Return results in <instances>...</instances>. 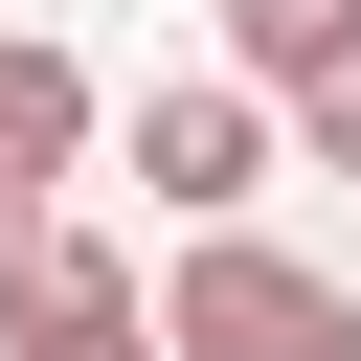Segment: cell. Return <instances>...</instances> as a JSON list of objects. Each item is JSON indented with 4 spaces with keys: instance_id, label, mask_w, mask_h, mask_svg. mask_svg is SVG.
Here are the masks:
<instances>
[{
    "instance_id": "obj_4",
    "label": "cell",
    "mask_w": 361,
    "mask_h": 361,
    "mask_svg": "<svg viewBox=\"0 0 361 361\" xmlns=\"http://www.w3.org/2000/svg\"><path fill=\"white\" fill-rule=\"evenodd\" d=\"M68 316H135V248L45 203V226H0V338H68Z\"/></svg>"
},
{
    "instance_id": "obj_7",
    "label": "cell",
    "mask_w": 361,
    "mask_h": 361,
    "mask_svg": "<svg viewBox=\"0 0 361 361\" xmlns=\"http://www.w3.org/2000/svg\"><path fill=\"white\" fill-rule=\"evenodd\" d=\"M23 361H180L158 316H68V338H23Z\"/></svg>"
},
{
    "instance_id": "obj_2",
    "label": "cell",
    "mask_w": 361,
    "mask_h": 361,
    "mask_svg": "<svg viewBox=\"0 0 361 361\" xmlns=\"http://www.w3.org/2000/svg\"><path fill=\"white\" fill-rule=\"evenodd\" d=\"M113 158L158 180V226H248V180L293 158V113H271L248 68H158V90L113 113Z\"/></svg>"
},
{
    "instance_id": "obj_5",
    "label": "cell",
    "mask_w": 361,
    "mask_h": 361,
    "mask_svg": "<svg viewBox=\"0 0 361 361\" xmlns=\"http://www.w3.org/2000/svg\"><path fill=\"white\" fill-rule=\"evenodd\" d=\"M338 45H361V0H226V68L248 90H316Z\"/></svg>"
},
{
    "instance_id": "obj_3",
    "label": "cell",
    "mask_w": 361,
    "mask_h": 361,
    "mask_svg": "<svg viewBox=\"0 0 361 361\" xmlns=\"http://www.w3.org/2000/svg\"><path fill=\"white\" fill-rule=\"evenodd\" d=\"M68 158H90V68H68L45 23H0V226H45Z\"/></svg>"
},
{
    "instance_id": "obj_1",
    "label": "cell",
    "mask_w": 361,
    "mask_h": 361,
    "mask_svg": "<svg viewBox=\"0 0 361 361\" xmlns=\"http://www.w3.org/2000/svg\"><path fill=\"white\" fill-rule=\"evenodd\" d=\"M158 338H180V361H361V293H338L316 248L203 226V248H180V293H158Z\"/></svg>"
},
{
    "instance_id": "obj_6",
    "label": "cell",
    "mask_w": 361,
    "mask_h": 361,
    "mask_svg": "<svg viewBox=\"0 0 361 361\" xmlns=\"http://www.w3.org/2000/svg\"><path fill=\"white\" fill-rule=\"evenodd\" d=\"M271 113H293V158H316V180H361V45H338L316 90H271Z\"/></svg>"
}]
</instances>
